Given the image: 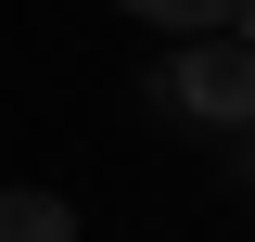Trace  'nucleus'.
Segmentation results:
<instances>
[{
  "instance_id": "nucleus-2",
  "label": "nucleus",
  "mask_w": 255,
  "mask_h": 242,
  "mask_svg": "<svg viewBox=\"0 0 255 242\" xmlns=\"http://www.w3.org/2000/svg\"><path fill=\"white\" fill-rule=\"evenodd\" d=\"M0 242H77V204L38 191V179H13V191H0Z\"/></svg>"
},
{
  "instance_id": "nucleus-3",
  "label": "nucleus",
  "mask_w": 255,
  "mask_h": 242,
  "mask_svg": "<svg viewBox=\"0 0 255 242\" xmlns=\"http://www.w3.org/2000/svg\"><path fill=\"white\" fill-rule=\"evenodd\" d=\"M128 13H153V26H191V38H217L243 0H128Z\"/></svg>"
},
{
  "instance_id": "nucleus-4",
  "label": "nucleus",
  "mask_w": 255,
  "mask_h": 242,
  "mask_svg": "<svg viewBox=\"0 0 255 242\" xmlns=\"http://www.w3.org/2000/svg\"><path fill=\"white\" fill-rule=\"evenodd\" d=\"M217 153H230V179L255 191V115H243V127H217Z\"/></svg>"
},
{
  "instance_id": "nucleus-5",
  "label": "nucleus",
  "mask_w": 255,
  "mask_h": 242,
  "mask_svg": "<svg viewBox=\"0 0 255 242\" xmlns=\"http://www.w3.org/2000/svg\"><path fill=\"white\" fill-rule=\"evenodd\" d=\"M243 38H255V0H243Z\"/></svg>"
},
{
  "instance_id": "nucleus-1",
  "label": "nucleus",
  "mask_w": 255,
  "mask_h": 242,
  "mask_svg": "<svg viewBox=\"0 0 255 242\" xmlns=\"http://www.w3.org/2000/svg\"><path fill=\"white\" fill-rule=\"evenodd\" d=\"M153 102L179 127H243L255 115V38H191V51L153 77Z\"/></svg>"
}]
</instances>
